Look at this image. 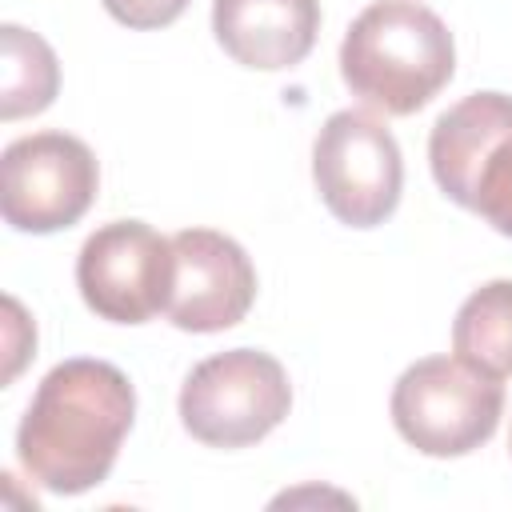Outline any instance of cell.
Masks as SVG:
<instances>
[{
    "instance_id": "cell-1",
    "label": "cell",
    "mask_w": 512,
    "mask_h": 512,
    "mask_svg": "<svg viewBox=\"0 0 512 512\" xmlns=\"http://www.w3.org/2000/svg\"><path fill=\"white\" fill-rule=\"evenodd\" d=\"M136 416L128 376L108 360H64L40 384L16 428L20 468L56 496L108 480Z\"/></svg>"
},
{
    "instance_id": "cell-2",
    "label": "cell",
    "mask_w": 512,
    "mask_h": 512,
    "mask_svg": "<svg viewBox=\"0 0 512 512\" xmlns=\"http://www.w3.org/2000/svg\"><path fill=\"white\" fill-rule=\"evenodd\" d=\"M456 72L448 24L420 0H372L344 32L340 76L384 116L420 112Z\"/></svg>"
},
{
    "instance_id": "cell-3",
    "label": "cell",
    "mask_w": 512,
    "mask_h": 512,
    "mask_svg": "<svg viewBox=\"0 0 512 512\" xmlns=\"http://www.w3.org/2000/svg\"><path fill=\"white\" fill-rule=\"evenodd\" d=\"M428 164L448 200L512 236V96L472 92L440 112Z\"/></svg>"
},
{
    "instance_id": "cell-4",
    "label": "cell",
    "mask_w": 512,
    "mask_h": 512,
    "mask_svg": "<svg viewBox=\"0 0 512 512\" xmlns=\"http://www.w3.org/2000/svg\"><path fill=\"white\" fill-rule=\"evenodd\" d=\"M292 408V384L276 356L228 348L200 360L180 388V424L208 448H248Z\"/></svg>"
},
{
    "instance_id": "cell-5",
    "label": "cell",
    "mask_w": 512,
    "mask_h": 512,
    "mask_svg": "<svg viewBox=\"0 0 512 512\" xmlns=\"http://www.w3.org/2000/svg\"><path fill=\"white\" fill-rule=\"evenodd\" d=\"M500 412V380L468 368L460 356L416 360L392 388V424L424 456H468L492 440Z\"/></svg>"
},
{
    "instance_id": "cell-6",
    "label": "cell",
    "mask_w": 512,
    "mask_h": 512,
    "mask_svg": "<svg viewBox=\"0 0 512 512\" xmlns=\"http://www.w3.org/2000/svg\"><path fill=\"white\" fill-rule=\"evenodd\" d=\"M312 180L324 208L348 228H376L400 204L404 160L384 120L360 108L332 112L312 144Z\"/></svg>"
},
{
    "instance_id": "cell-7",
    "label": "cell",
    "mask_w": 512,
    "mask_h": 512,
    "mask_svg": "<svg viewBox=\"0 0 512 512\" xmlns=\"http://www.w3.org/2000/svg\"><path fill=\"white\" fill-rule=\"evenodd\" d=\"M92 148L68 132H32L0 156V212L16 232L48 236L72 228L96 200Z\"/></svg>"
},
{
    "instance_id": "cell-8",
    "label": "cell",
    "mask_w": 512,
    "mask_h": 512,
    "mask_svg": "<svg viewBox=\"0 0 512 512\" xmlns=\"http://www.w3.org/2000/svg\"><path fill=\"white\" fill-rule=\"evenodd\" d=\"M176 252L144 220H112L96 228L76 256V288L84 304L112 324H144L168 312Z\"/></svg>"
},
{
    "instance_id": "cell-9",
    "label": "cell",
    "mask_w": 512,
    "mask_h": 512,
    "mask_svg": "<svg viewBox=\"0 0 512 512\" xmlns=\"http://www.w3.org/2000/svg\"><path fill=\"white\" fill-rule=\"evenodd\" d=\"M176 280L168 320L180 332H224L240 324L256 300V268L248 252L212 228H184L172 236Z\"/></svg>"
},
{
    "instance_id": "cell-10",
    "label": "cell",
    "mask_w": 512,
    "mask_h": 512,
    "mask_svg": "<svg viewBox=\"0 0 512 512\" xmlns=\"http://www.w3.org/2000/svg\"><path fill=\"white\" fill-rule=\"evenodd\" d=\"M220 48L256 72L300 64L320 32V0H212Z\"/></svg>"
},
{
    "instance_id": "cell-11",
    "label": "cell",
    "mask_w": 512,
    "mask_h": 512,
    "mask_svg": "<svg viewBox=\"0 0 512 512\" xmlns=\"http://www.w3.org/2000/svg\"><path fill=\"white\" fill-rule=\"evenodd\" d=\"M452 352L492 380L512 376V280H492L460 304L452 320Z\"/></svg>"
},
{
    "instance_id": "cell-12",
    "label": "cell",
    "mask_w": 512,
    "mask_h": 512,
    "mask_svg": "<svg viewBox=\"0 0 512 512\" xmlns=\"http://www.w3.org/2000/svg\"><path fill=\"white\" fill-rule=\"evenodd\" d=\"M60 92V64L44 36L4 24L0 28V120L44 112Z\"/></svg>"
},
{
    "instance_id": "cell-13",
    "label": "cell",
    "mask_w": 512,
    "mask_h": 512,
    "mask_svg": "<svg viewBox=\"0 0 512 512\" xmlns=\"http://www.w3.org/2000/svg\"><path fill=\"white\" fill-rule=\"evenodd\" d=\"M108 8L112 20H120L124 28L136 32H152V28H168L172 20H180V12L192 0H100Z\"/></svg>"
},
{
    "instance_id": "cell-14",
    "label": "cell",
    "mask_w": 512,
    "mask_h": 512,
    "mask_svg": "<svg viewBox=\"0 0 512 512\" xmlns=\"http://www.w3.org/2000/svg\"><path fill=\"white\" fill-rule=\"evenodd\" d=\"M508 448H512V440H508Z\"/></svg>"
}]
</instances>
